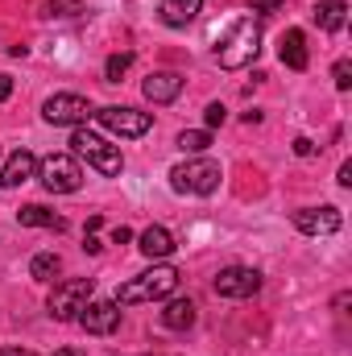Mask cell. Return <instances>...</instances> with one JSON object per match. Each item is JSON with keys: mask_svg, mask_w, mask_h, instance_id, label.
Instances as JSON below:
<instances>
[{"mask_svg": "<svg viewBox=\"0 0 352 356\" xmlns=\"http://www.w3.org/2000/svg\"><path fill=\"white\" fill-rule=\"evenodd\" d=\"M182 282V273L175 266H154L137 277H129L120 290H116V307H133V302H154V298H170Z\"/></svg>", "mask_w": 352, "mask_h": 356, "instance_id": "cell-1", "label": "cell"}, {"mask_svg": "<svg viewBox=\"0 0 352 356\" xmlns=\"http://www.w3.org/2000/svg\"><path fill=\"white\" fill-rule=\"evenodd\" d=\"M257 50H262V21L257 17H241L228 29V38L216 46V58H220L224 71H241V67H249L257 58Z\"/></svg>", "mask_w": 352, "mask_h": 356, "instance_id": "cell-2", "label": "cell"}, {"mask_svg": "<svg viewBox=\"0 0 352 356\" xmlns=\"http://www.w3.org/2000/svg\"><path fill=\"white\" fill-rule=\"evenodd\" d=\"M71 154L75 158H88L91 170H99L104 178H116L125 170V154H120V145H108L104 137H95L88 129H75V137H71Z\"/></svg>", "mask_w": 352, "mask_h": 356, "instance_id": "cell-3", "label": "cell"}, {"mask_svg": "<svg viewBox=\"0 0 352 356\" xmlns=\"http://www.w3.org/2000/svg\"><path fill=\"white\" fill-rule=\"evenodd\" d=\"M220 178H224V170L211 158H191V162H182V166L170 170V186L178 195H216Z\"/></svg>", "mask_w": 352, "mask_h": 356, "instance_id": "cell-4", "label": "cell"}, {"mask_svg": "<svg viewBox=\"0 0 352 356\" xmlns=\"http://www.w3.org/2000/svg\"><path fill=\"white\" fill-rule=\"evenodd\" d=\"M91 294H95V282H91V277H67V282H58V286L50 290L46 311H50V319L71 323V319L83 311V302H88Z\"/></svg>", "mask_w": 352, "mask_h": 356, "instance_id": "cell-5", "label": "cell"}, {"mask_svg": "<svg viewBox=\"0 0 352 356\" xmlns=\"http://www.w3.org/2000/svg\"><path fill=\"white\" fill-rule=\"evenodd\" d=\"M33 178H38L50 195H71V191L83 186V170H79V162H75L71 154H50V158H42Z\"/></svg>", "mask_w": 352, "mask_h": 356, "instance_id": "cell-6", "label": "cell"}, {"mask_svg": "<svg viewBox=\"0 0 352 356\" xmlns=\"http://www.w3.org/2000/svg\"><path fill=\"white\" fill-rule=\"evenodd\" d=\"M91 116H95L108 133H116V137H145V133L154 129V116H150V112H141V108H120V104L95 108Z\"/></svg>", "mask_w": 352, "mask_h": 356, "instance_id": "cell-7", "label": "cell"}, {"mask_svg": "<svg viewBox=\"0 0 352 356\" xmlns=\"http://www.w3.org/2000/svg\"><path fill=\"white\" fill-rule=\"evenodd\" d=\"M91 112L95 108H91L83 95H75V91H58V95H50L42 104V120L46 124H83Z\"/></svg>", "mask_w": 352, "mask_h": 356, "instance_id": "cell-8", "label": "cell"}, {"mask_svg": "<svg viewBox=\"0 0 352 356\" xmlns=\"http://www.w3.org/2000/svg\"><path fill=\"white\" fill-rule=\"evenodd\" d=\"M211 290H216L220 298H253V294L262 290V273L253 266H228V269L216 273Z\"/></svg>", "mask_w": 352, "mask_h": 356, "instance_id": "cell-9", "label": "cell"}, {"mask_svg": "<svg viewBox=\"0 0 352 356\" xmlns=\"http://www.w3.org/2000/svg\"><path fill=\"white\" fill-rule=\"evenodd\" d=\"M75 323L91 336H112L120 327V307H116V298H88L83 311L75 315Z\"/></svg>", "mask_w": 352, "mask_h": 356, "instance_id": "cell-10", "label": "cell"}, {"mask_svg": "<svg viewBox=\"0 0 352 356\" xmlns=\"http://www.w3.org/2000/svg\"><path fill=\"white\" fill-rule=\"evenodd\" d=\"M294 228L303 232V236H332V232H340V211L336 207H298L294 211Z\"/></svg>", "mask_w": 352, "mask_h": 356, "instance_id": "cell-11", "label": "cell"}, {"mask_svg": "<svg viewBox=\"0 0 352 356\" xmlns=\"http://www.w3.org/2000/svg\"><path fill=\"white\" fill-rule=\"evenodd\" d=\"M182 75L178 71H154V75H145V83H141V91H145V99L150 104H175L178 95H182Z\"/></svg>", "mask_w": 352, "mask_h": 356, "instance_id": "cell-12", "label": "cell"}, {"mask_svg": "<svg viewBox=\"0 0 352 356\" xmlns=\"http://www.w3.org/2000/svg\"><path fill=\"white\" fill-rule=\"evenodd\" d=\"M137 249H141L150 261H166L178 245H175V232H170V228H162V224H150V228L137 236Z\"/></svg>", "mask_w": 352, "mask_h": 356, "instance_id": "cell-13", "label": "cell"}, {"mask_svg": "<svg viewBox=\"0 0 352 356\" xmlns=\"http://www.w3.org/2000/svg\"><path fill=\"white\" fill-rule=\"evenodd\" d=\"M33 175H38V158H33L29 149H17V154L4 162V170H0V186H4V191H13V186L29 182Z\"/></svg>", "mask_w": 352, "mask_h": 356, "instance_id": "cell-14", "label": "cell"}, {"mask_svg": "<svg viewBox=\"0 0 352 356\" xmlns=\"http://www.w3.org/2000/svg\"><path fill=\"white\" fill-rule=\"evenodd\" d=\"M199 13H203V0H162V4H158V17H162V25H170V29H186Z\"/></svg>", "mask_w": 352, "mask_h": 356, "instance_id": "cell-15", "label": "cell"}, {"mask_svg": "<svg viewBox=\"0 0 352 356\" xmlns=\"http://www.w3.org/2000/svg\"><path fill=\"white\" fill-rule=\"evenodd\" d=\"M278 58H282V67H290V71H307L311 58H307V38H303V29H286Z\"/></svg>", "mask_w": 352, "mask_h": 356, "instance_id": "cell-16", "label": "cell"}, {"mask_svg": "<svg viewBox=\"0 0 352 356\" xmlns=\"http://www.w3.org/2000/svg\"><path fill=\"white\" fill-rule=\"evenodd\" d=\"M17 224H21V228H50V232H63V228H67V220L54 216V211L42 207V203H25V207L17 211Z\"/></svg>", "mask_w": 352, "mask_h": 356, "instance_id": "cell-17", "label": "cell"}, {"mask_svg": "<svg viewBox=\"0 0 352 356\" xmlns=\"http://www.w3.org/2000/svg\"><path fill=\"white\" fill-rule=\"evenodd\" d=\"M344 13H349V0H319L315 4V21L323 33H340L344 29Z\"/></svg>", "mask_w": 352, "mask_h": 356, "instance_id": "cell-18", "label": "cell"}, {"mask_svg": "<svg viewBox=\"0 0 352 356\" xmlns=\"http://www.w3.org/2000/svg\"><path fill=\"white\" fill-rule=\"evenodd\" d=\"M191 323H195V302H191V298H170L166 311H162V327H170V332H186Z\"/></svg>", "mask_w": 352, "mask_h": 356, "instance_id": "cell-19", "label": "cell"}, {"mask_svg": "<svg viewBox=\"0 0 352 356\" xmlns=\"http://www.w3.org/2000/svg\"><path fill=\"white\" fill-rule=\"evenodd\" d=\"M58 253H33V261H29V277H38V282H54L58 277Z\"/></svg>", "mask_w": 352, "mask_h": 356, "instance_id": "cell-20", "label": "cell"}, {"mask_svg": "<svg viewBox=\"0 0 352 356\" xmlns=\"http://www.w3.org/2000/svg\"><path fill=\"white\" fill-rule=\"evenodd\" d=\"M211 145V133L207 129H186V133H178V149L182 154H203Z\"/></svg>", "mask_w": 352, "mask_h": 356, "instance_id": "cell-21", "label": "cell"}, {"mask_svg": "<svg viewBox=\"0 0 352 356\" xmlns=\"http://www.w3.org/2000/svg\"><path fill=\"white\" fill-rule=\"evenodd\" d=\"M129 67H133V54H129V50H125V54H112V58L104 63V79H108V83H120Z\"/></svg>", "mask_w": 352, "mask_h": 356, "instance_id": "cell-22", "label": "cell"}, {"mask_svg": "<svg viewBox=\"0 0 352 356\" xmlns=\"http://www.w3.org/2000/svg\"><path fill=\"white\" fill-rule=\"evenodd\" d=\"M83 13V0H46L42 4V17H79Z\"/></svg>", "mask_w": 352, "mask_h": 356, "instance_id": "cell-23", "label": "cell"}, {"mask_svg": "<svg viewBox=\"0 0 352 356\" xmlns=\"http://www.w3.org/2000/svg\"><path fill=\"white\" fill-rule=\"evenodd\" d=\"M332 79H336V91H349L352 88V63H349V58H340V63L332 67Z\"/></svg>", "mask_w": 352, "mask_h": 356, "instance_id": "cell-24", "label": "cell"}, {"mask_svg": "<svg viewBox=\"0 0 352 356\" xmlns=\"http://www.w3.org/2000/svg\"><path fill=\"white\" fill-rule=\"evenodd\" d=\"M224 116H228V108H224V104H207V108H203V120H207V129L224 124Z\"/></svg>", "mask_w": 352, "mask_h": 356, "instance_id": "cell-25", "label": "cell"}, {"mask_svg": "<svg viewBox=\"0 0 352 356\" xmlns=\"http://www.w3.org/2000/svg\"><path fill=\"white\" fill-rule=\"evenodd\" d=\"M249 8H253V13H282L286 0H249Z\"/></svg>", "mask_w": 352, "mask_h": 356, "instance_id": "cell-26", "label": "cell"}, {"mask_svg": "<svg viewBox=\"0 0 352 356\" xmlns=\"http://www.w3.org/2000/svg\"><path fill=\"white\" fill-rule=\"evenodd\" d=\"M294 154H298V158H311V154H315V141H311V137H294Z\"/></svg>", "mask_w": 352, "mask_h": 356, "instance_id": "cell-27", "label": "cell"}, {"mask_svg": "<svg viewBox=\"0 0 352 356\" xmlns=\"http://www.w3.org/2000/svg\"><path fill=\"white\" fill-rule=\"evenodd\" d=\"M112 241H116V245H129V241H133V228L116 224V228H112Z\"/></svg>", "mask_w": 352, "mask_h": 356, "instance_id": "cell-28", "label": "cell"}, {"mask_svg": "<svg viewBox=\"0 0 352 356\" xmlns=\"http://www.w3.org/2000/svg\"><path fill=\"white\" fill-rule=\"evenodd\" d=\"M336 182H340V186H352V162H344V166H340V175H336Z\"/></svg>", "mask_w": 352, "mask_h": 356, "instance_id": "cell-29", "label": "cell"}, {"mask_svg": "<svg viewBox=\"0 0 352 356\" xmlns=\"http://www.w3.org/2000/svg\"><path fill=\"white\" fill-rule=\"evenodd\" d=\"M13 95V75H0V99H8Z\"/></svg>", "mask_w": 352, "mask_h": 356, "instance_id": "cell-30", "label": "cell"}, {"mask_svg": "<svg viewBox=\"0 0 352 356\" xmlns=\"http://www.w3.org/2000/svg\"><path fill=\"white\" fill-rule=\"evenodd\" d=\"M83 249H88V253H99V249H104V245H99V241H95V232H88V236H83Z\"/></svg>", "mask_w": 352, "mask_h": 356, "instance_id": "cell-31", "label": "cell"}, {"mask_svg": "<svg viewBox=\"0 0 352 356\" xmlns=\"http://www.w3.org/2000/svg\"><path fill=\"white\" fill-rule=\"evenodd\" d=\"M0 356H33V353H25V348H0Z\"/></svg>", "mask_w": 352, "mask_h": 356, "instance_id": "cell-32", "label": "cell"}, {"mask_svg": "<svg viewBox=\"0 0 352 356\" xmlns=\"http://www.w3.org/2000/svg\"><path fill=\"white\" fill-rule=\"evenodd\" d=\"M54 356H79V353H75V348H58Z\"/></svg>", "mask_w": 352, "mask_h": 356, "instance_id": "cell-33", "label": "cell"}]
</instances>
